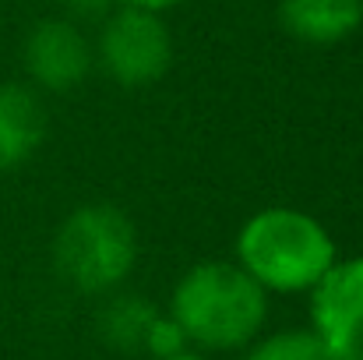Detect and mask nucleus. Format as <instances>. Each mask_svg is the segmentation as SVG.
Wrapping results in <instances>:
<instances>
[{"label":"nucleus","instance_id":"1","mask_svg":"<svg viewBox=\"0 0 363 360\" xmlns=\"http://www.w3.org/2000/svg\"><path fill=\"white\" fill-rule=\"evenodd\" d=\"M166 315L180 325L187 347L230 354L247 350L261 336L268 322V293L237 261H201L177 279Z\"/></svg>","mask_w":363,"mask_h":360},{"label":"nucleus","instance_id":"2","mask_svg":"<svg viewBox=\"0 0 363 360\" xmlns=\"http://www.w3.org/2000/svg\"><path fill=\"white\" fill-rule=\"evenodd\" d=\"M237 265L264 293H311L339 261L335 237L300 209H261L237 234Z\"/></svg>","mask_w":363,"mask_h":360},{"label":"nucleus","instance_id":"3","mask_svg":"<svg viewBox=\"0 0 363 360\" xmlns=\"http://www.w3.org/2000/svg\"><path fill=\"white\" fill-rule=\"evenodd\" d=\"M53 261L67 286L96 297L113 293L138 261L134 223L113 205H82L60 223Z\"/></svg>","mask_w":363,"mask_h":360},{"label":"nucleus","instance_id":"4","mask_svg":"<svg viewBox=\"0 0 363 360\" xmlns=\"http://www.w3.org/2000/svg\"><path fill=\"white\" fill-rule=\"evenodd\" d=\"M92 50L103 71L123 89L155 85L173 64V36L162 14L138 11V7L110 11L103 18V28Z\"/></svg>","mask_w":363,"mask_h":360},{"label":"nucleus","instance_id":"5","mask_svg":"<svg viewBox=\"0 0 363 360\" xmlns=\"http://www.w3.org/2000/svg\"><path fill=\"white\" fill-rule=\"evenodd\" d=\"M311 329L339 360H363V254L339 258L311 290Z\"/></svg>","mask_w":363,"mask_h":360},{"label":"nucleus","instance_id":"6","mask_svg":"<svg viewBox=\"0 0 363 360\" xmlns=\"http://www.w3.org/2000/svg\"><path fill=\"white\" fill-rule=\"evenodd\" d=\"M96 50L71 18H46L25 39V71L43 92H67L89 78Z\"/></svg>","mask_w":363,"mask_h":360},{"label":"nucleus","instance_id":"7","mask_svg":"<svg viewBox=\"0 0 363 360\" xmlns=\"http://www.w3.org/2000/svg\"><path fill=\"white\" fill-rule=\"evenodd\" d=\"M279 21L300 43L332 46L363 25V0H279Z\"/></svg>","mask_w":363,"mask_h":360},{"label":"nucleus","instance_id":"8","mask_svg":"<svg viewBox=\"0 0 363 360\" xmlns=\"http://www.w3.org/2000/svg\"><path fill=\"white\" fill-rule=\"evenodd\" d=\"M46 138V114L25 85H0V173L32 159Z\"/></svg>","mask_w":363,"mask_h":360},{"label":"nucleus","instance_id":"9","mask_svg":"<svg viewBox=\"0 0 363 360\" xmlns=\"http://www.w3.org/2000/svg\"><path fill=\"white\" fill-rule=\"evenodd\" d=\"M155 307L145 297H130L121 293L113 300H106V307L99 311V336L106 347L121 350V354H138L145 350V336L148 325L155 322Z\"/></svg>","mask_w":363,"mask_h":360},{"label":"nucleus","instance_id":"10","mask_svg":"<svg viewBox=\"0 0 363 360\" xmlns=\"http://www.w3.org/2000/svg\"><path fill=\"white\" fill-rule=\"evenodd\" d=\"M247 360H339L314 329H289L275 332L261 343H250Z\"/></svg>","mask_w":363,"mask_h":360},{"label":"nucleus","instance_id":"11","mask_svg":"<svg viewBox=\"0 0 363 360\" xmlns=\"http://www.w3.org/2000/svg\"><path fill=\"white\" fill-rule=\"evenodd\" d=\"M187 350V339L180 332V325L169 318V315H155V322L148 325V336H145V350L152 360H166V357H177Z\"/></svg>","mask_w":363,"mask_h":360},{"label":"nucleus","instance_id":"12","mask_svg":"<svg viewBox=\"0 0 363 360\" xmlns=\"http://www.w3.org/2000/svg\"><path fill=\"white\" fill-rule=\"evenodd\" d=\"M113 4L117 0H60V7L71 21H103L113 11Z\"/></svg>","mask_w":363,"mask_h":360},{"label":"nucleus","instance_id":"13","mask_svg":"<svg viewBox=\"0 0 363 360\" xmlns=\"http://www.w3.org/2000/svg\"><path fill=\"white\" fill-rule=\"evenodd\" d=\"M121 7H138V11H152V14H162L169 7H177L180 0H117Z\"/></svg>","mask_w":363,"mask_h":360},{"label":"nucleus","instance_id":"14","mask_svg":"<svg viewBox=\"0 0 363 360\" xmlns=\"http://www.w3.org/2000/svg\"><path fill=\"white\" fill-rule=\"evenodd\" d=\"M166 360H208V357H201V354H191V350H184V354H177V357H166Z\"/></svg>","mask_w":363,"mask_h":360}]
</instances>
